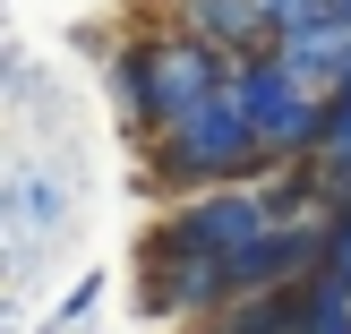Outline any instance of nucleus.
Segmentation results:
<instances>
[{"instance_id": "nucleus-3", "label": "nucleus", "mask_w": 351, "mask_h": 334, "mask_svg": "<svg viewBox=\"0 0 351 334\" xmlns=\"http://www.w3.org/2000/svg\"><path fill=\"white\" fill-rule=\"evenodd\" d=\"M274 198H266V180L257 189H197V198H171V215L154 223L146 240H137V274H163V266H232L249 240H266L274 232Z\"/></svg>"}, {"instance_id": "nucleus-4", "label": "nucleus", "mask_w": 351, "mask_h": 334, "mask_svg": "<svg viewBox=\"0 0 351 334\" xmlns=\"http://www.w3.org/2000/svg\"><path fill=\"white\" fill-rule=\"evenodd\" d=\"M232 95H240V112H249V129L266 137L274 163H308V154H317V137H326V95H308V86L291 77L274 51L240 60Z\"/></svg>"}, {"instance_id": "nucleus-8", "label": "nucleus", "mask_w": 351, "mask_h": 334, "mask_svg": "<svg viewBox=\"0 0 351 334\" xmlns=\"http://www.w3.org/2000/svg\"><path fill=\"white\" fill-rule=\"evenodd\" d=\"M300 334H351V291H335V283L308 274L300 283Z\"/></svg>"}, {"instance_id": "nucleus-2", "label": "nucleus", "mask_w": 351, "mask_h": 334, "mask_svg": "<svg viewBox=\"0 0 351 334\" xmlns=\"http://www.w3.org/2000/svg\"><path fill=\"white\" fill-rule=\"evenodd\" d=\"M146 171H154L163 198H197V189H257L283 163H274L266 137L249 129L240 95H215L206 112H189V120H171V129L146 137Z\"/></svg>"}, {"instance_id": "nucleus-1", "label": "nucleus", "mask_w": 351, "mask_h": 334, "mask_svg": "<svg viewBox=\"0 0 351 334\" xmlns=\"http://www.w3.org/2000/svg\"><path fill=\"white\" fill-rule=\"evenodd\" d=\"M232 77H240L232 51H215V43H197V34L163 26V34H146V43H129L112 60V103H120L129 129L154 137V129H171V120L206 112L215 95H232Z\"/></svg>"}, {"instance_id": "nucleus-9", "label": "nucleus", "mask_w": 351, "mask_h": 334, "mask_svg": "<svg viewBox=\"0 0 351 334\" xmlns=\"http://www.w3.org/2000/svg\"><path fill=\"white\" fill-rule=\"evenodd\" d=\"M317 283H335V291H351V198L326 215V257H317Z\"/></svg>"}, {"instance_id": "nucleus-7", "label": "nucleus", "mask_w": 351, "mask_h": 334, "mask_svg": "<svg viewBox=\"0 0 351 334\" xmlns=\"http://www.w3.org/2000/svg\"><path fill=\"white\" fill-rule=\"evenodd\" d=\"M206 334H300V291H266V300H232Z\"/></svg>"}, {"instance_id": "nucleus-11", "label": "nucleus", "mask_w": 351, "mask_h": 334, "mask_svg": "<svg viewBox=\"0 0 351 334\" xmlns=\"http://www.w3.org/2000/svg\"><path fill=\"white\" fill-rule=\"evenodd\" d=\"M343 17H351V0H343Z\"/></svg>"}, {"instance_id": "nucleus-10", "label": "nucleus", "mask_w": 351, "mask_h": 334, "mask_svg": "<svg viewBox=\"0 0 351 334\" xmlns=\"http://www.w3.org/2000/svg\"><path fill=\"white\" fill-rule=\"evenodd\" d=\"M266 9H274V34H291V26H308V17L343 9V0H266Z\"/></svg>"}, {"instance_id": "nucleus-5", "label": "nucleus", "mask_w": 351, "mask_h": 334, "mask_svg": "<svg viewBox=\"0 0 351 334\" xmlns=\"http://www.w3.org/2000/svg\"><path fill=\"white\" fill-rule=\"evenodd\" d=\"M163 26L197 34V43L232 51V60H257V51H274V9L266 0H171Z\"/></svg>"}, {"instance_id": "nucleus-6", "label": "nucleus", "mask_w": 351, "mask_h": 334, "mask_svg": "<svg viewBox=\"0 0 351 334\" xmlns=\"http://www.w3.org/2000/svg\"><path fill=\"white\" fill-rule=\"evenodd\" d=\"M274 60H283L291 77L308 86V95H335V86L351 77V17H343V9H326V17H308V26L274 34Z\"/></svg>"}]
</instances>
